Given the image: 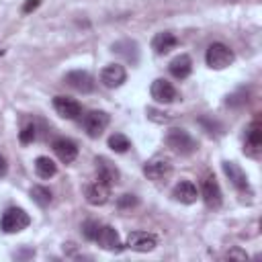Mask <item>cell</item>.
<instances>
[{
    "label": "cell",
    "mask_w": 262,
    "mask_h": 262,
    "mask_svg": "<svg viewBox=\"0 0 262 262\" xmlns=\"http://www.w3.org/2000/svg\"><path fill=\"white\" fill-rule=\"evenodd\" d=\"M166 146L180 156H190L197 152V142L193 139V135L178 127H174L166 133Z\"/></svg>",
    "instance_id": "obj_1"
},
{
    "label": "cell",
    "mask_w": 262,
    "mask_h": 262,
    "mask_svg": "<svg viewBox=\"0 0 262 262\" xmlns=\"http://www.w3.org/2000/svg\"><path fill=\"white\" fill-rule=\"evenodd\" d=\"M205 62L211 70H223L234 64V51L225 45V43H213L209 45L207 54H205Z\"/></svg>",
    "instance_id": "obj_2"
},
{
    "label": "cell",
    "mask_w": 262,
    "mask_h": 262,
    "mask_svg": "<svg viewBox=\"0 0 262 262\" xmlns=\"http://www.w3.org/2000/svg\"><path fill=\"white\" fill-rule=\"evenodd\" d=\"M29 223H31V217L23 211V209L10 207L4 211L2 219H0V228H2L6 234H16V232H23Z\"/></svg>",
    "instance_id": "obj_3"
},
{
    "label": "cell",
    "mask_w": 262,
    "mask_h": 262,
    "mask_svg": "<svg viewBox=\"0 0 262 262\" xmlns=\"http://www.w3.org/2000/svg\"><path fill=\"white\" fill-rule=\"evenodd\" d=\"M109 121H111L109 113H104V111H88L84 115V119H82V127L90 137H98V135H102L104 129L109 127Z\"/></svg>",
    "instance_id": "obj_4"
},
{
    "label": "cell",
    "mask_w": 262,
    "mask_h": 262,
    "mask_svg": "<svg viewBox=\"0 0 262 262\" xmlns=\"http://www.w3.org/2000/svg\"><path fill=\"white\" fill-rule=\"evenodd\" d=\"M150 92H152V98H154L156 102H160V104H170V102H174V100L178 98V92H176V88L172 86V82H168V80H164V78L154 80Z\"/></svg>",
    "instance_id": "obj_5"
},
{
    "label": "cell",
    "mask_w": 262,
    "mask_h": 262,
    "mask_svg": "<svg viewBox=\"0 0 262 262\" xmlns=\"http://www.w3.org/2000/svg\"><path fill=\"white\" fill-rule=\"evenodd\" d=\"M158 246V240H156L154 234H148V232H131L127 236V248L133 250V252H152Z\"/></svg>",
    "instance_id": "obj_6"
},
{
    "label": "cell",
    "mask_w": 262,
    "mask_h": 262,
    "mask_svg": "<svg viewBox=\"0 0 262 262\" xmlns=\"http://www.w3.org/2000/svg\"><path fill=\"white\" fill-rule=\"evenodd\" d=\"M125 80H127V72L121 64H109V66H104L100 72V82H102V86H107V88H119Z\"/></svg>",
    "instance_id": "obj_7"
},
{
    "label": "cell",
    "mask_w": 262,
    "mask_h": 262,
    "mask_svg": "<svg viewBox=\"0 0 262 262\" xmlns=\"http://www.w3.org/2000/svg\"><path fill=\"white\" fill-rule=\"evenodd\" d=\"M66 82L72 86L74 90L82 92V94H88L94 90V78L86 72V70H74V72H68L66 74Z\"/></svg>",
    "instance_id": "obj_8"
},
{
    "label": "cell",
    "mask_w": 262,
    "mask_h": 262,
    "mask_svg": "<svg viewBox=\"0 0 262 262\" xmlns=\"http://www.w3.org/2000/svg\"><path fill=\"white\" fill-rule=\"evenodd\" d=\"M94 242L98 244V246L102 250H107V252H119L121 248H123V244H121V238L117 234L115 228H111V225H102V228L98 230Z\"/></svg>",
    "instance_id": "obj_9"
},
{
    "label": "cell",
    "mask_w": 262,
    "mask_h": 262,
    "mask_svg": "<svg viewBox=\"0 0 262 262\" xmlns=\"http://www.w3.org/2000/svg\"><path fill=\"white\" fill-rule=\"evenodd\" d=\"M144 174L154 180V182H160V180H166L170 174H172V164L164 158H154L150 160L146 166H144Z\"/></svg>",
    "instance_id": "obj_10"
},
{
    "label": "cell",
    "mask_w": 262,
    "mask_h": 262,
    "mask_svg": "<svg viewBox=\"0 0 262 262\" xmlns=\"http://www.w3.org/2000/svg\"><path fill=\"white\" fill-rule=\"evenodd\" d=\"M86 201H88L90 205L98 207V205H104V203H109L111 199V186L107 182H102V180H96L92 184L86 186Z\"/></svg>",
    "instance_id": "obj_11"
},
{
    "label": "cell",
    "mask_w": 262,
    "mask_h": 262,
    "mask_svg": "<svg viewBox=\"0 0 262 262\" xmlns=\"http://www.w3.org/2000/svg\"><path fill=\"white\" fill-rule=\"evenodd\" d=\"M54 109L64 119H78L82 115L80 102L74 100V98H70V96H56L54 98Z\"/></svg>",
    "instance_id": "obj_12"
},
{
    "label": "cell",
    "mask_w": 262,
    "mask_h": 262,
    "mask_svg": "<svg viewBox=\"0 0 262 262\" xmlns=\"http://www.w3.org/2000/svg\"><path fill=\"white\" fill-rule=\"evenodd\" d=\"M51 148H54L56 156L64 164H70V162H74L78 158V146L72 142V139H68V137L56 139V142L51 144Z\"/></svg>",
    "instance_id": "obj_13"
},
{
    "label": "cell",
    "mask_w": 262,
    "mask_h": 262,
    "mask_svg": "<svg viewBox=\"0 0 262 262\" xmlns=\"http://www.w3.org/2000/svg\"><path fill=\"white\" fill-rule=\"evenodd\" d=\"M203 201L207 203V207H211V209H217L223 201V195H221V188L217 184L215 178H205L203 180Z\"/></svg>",
    "instance_id": "obj_14"
},
{
    "label": "cell",
    "mask_w": 262,
    "mask_h": 262,
    "mask_svg": "<svg viewBox=\"0 0 262 262\" xmlns=\"http://www.w3.org/2000/svg\"><path fill=\"white\" fill-rule=\"evenodd\" d=\"M172 197L176 199L178 203H184V205H190V203H195L197 197H199V190L197 186L190 182V180H180L176 186L172 188Z\"/></svg>",
    "instance_id": "obj_15"
},
{
    "label": "cell",
    "mask_w": 262,
    "mask_h": 262,
    "mask_svg": "<svg viewBox=\"0 0 262 262\" xmlns=\"http://www.w3.org/2000/svg\"><path fill=\"white\" fill-rule=\"evenodd\" d=\"M168 70H170V74L176 80H184V78L190 76V72H193V60H190L186 54H180V56H176L170 62Z\"/></svg>",
    "instance_id": "obj_16"
},
{
    "label": "cell",
    "mask_w": 262,
    "mask_h": 262,
    "mask_svg": "<svg viewBox=\"0 0 262 262\" xmlns=\"http://www.w3.org/2000/svg\"><path fill=\"white\" fill-rule=\"evenodd\" d=\"M223 172H225V176L230 178V182L238 188V190H246L248 188V176H246V172H244L236 162H223Z\"/></svg>",
    "instance_id": "obj_17"
},
{
    "label": "cell",
    "mask_w": 262,
    "mask_h": 262,
    "mask_svg": "<svg viewBox=\"0 0 262 262\" xmlns=\"http://www.w3.org/2000/svg\"><path fill=\"white\" fill-rule=\"evenodd\" d=\"M96 172H98V180L107 182L109 186H113V184L119 182V170L107 158H96Z\"/></svg>",
    "instance_id": "obj_18"
},
{
    "label": "cell",
    "mask_w": 262,
    "mask_h": 262,
    "mask_svg": "<svg viewBox=\"0 0 262 262\" xmlns=\"http://www.w3.org/2000/svg\"><path fill=\"white\" fill-rule=\"evenodd\" d=\"M176 43H178L176 35L170 33V31L156 33V37L152 39V47H154V51H156V54H160V56H164V54H168V51H172L174 47H176Z\"/></svg>",
    "instance_id": "obj_19"
},
{
    "label": "cell",
    "mask_w": 262,
    "mask_h": 262,
    "mask_svg": "<svg viewBox=\"0 0 262 262\" xmlns=\"http://www.w3.org/2000/svg\"><path fill=\"white\" fill-rule=\"evenodd\" d=\"M113 51H115V54H119V56H123V58H125L127 62H131V64H137V60H139V47H137V43L131 41V39L117 41V43L113 45Z\"/></svg>",
    "instance_id": "obj_20"
},
{
    "label": "cell",
    "mask_w": 262,
    "mask_h": 262,
    "mask_svg": "<svg viewBox=\"0 0 262 262\" xmlns=\"http://www.w3.org/2000/svg\"><path fill=\"white\" fill-rule=\"evenodd\" d=\"M35 172H37L39 178H54L56 172H58V166L54 164V160L47 158V156H39L37 160H35Z\"/></svg>",
    "instance_id": "obj_21"
},
{
    "label": "cell",
    "mask_w": 262,
    "mask_h": 262,
    "mask_svg": "<svg viewBox=\"0 0 262 262\" xmlns=\"http://www.w3.org/2000/svg\"><path fill=\"white\" fill-rule=\"evenodd\" d=\"M246 144L252 150H260V146H262V123H260V121H254V123L248 127V131H246Z\"/></svg>",
    "instance_id": "obj_22"
},
{
    "label": "cell",
    "mask_w": 262,
    "mask_h": 262,
    "mask_svg": "<svg viewBox=\"0 0 262 262\" xmlns=\"http://www.w3.org/2000/svg\"><path fill=\"white\" fill-rule=\"evenodd\" d=\"M109 148L117 154H125L129 148H131V142H129V137L123 135V133H113L109 137Z\"/></svg>",
    "instance_id": "obj_23"
},
{
    "label": "cell",
    "mask_w": 262,
    "mask_h": 262,
    "mask_svg": "<svg viewBox=\"0 0 262 262\" xmlns=\"http://www.w3.org/2000/svg\"><path fill=\"white\" fill-rule=\"evenodd\" d=\"M31 197H33V201L37 203L39 207H47V205L51 203V190L37 184V186L31 188Z\"/></svg>",
    "instance_id": "obj_24"
},
{
    "label": "cell",
    "mask_w": 262,
    "mask_h": 262,
    "mask_svg": "<svg viewBox=\"0 0 262 262\" xmlns=\"http://www.w3.org/2000/svg\"><path fill=\"white\" fill-rule=\"evenodd\" d=\"M137 203H139V201H137L135 195H121V197L117 199V207H119V209H133Z\"/></svg>",
    "instance_id": "obj_25"
},
{
    "label": "cell",
    "mask_w": 262,
    "mask_h": 262,
    "mask_svg": "<svg viewBox=\"0 0 262 262\" xmlns=\"http://www.w3.org/2000/svg\"><path fill=\"white\" fill-rule=\"evenodd\" d=\"M82 230H84V236H86V238H88V240H94L96 234H98V230H100V225H98L96 221H86Z\"/></svg>",
    "instance_id": "obj_26"
},
{
    "label": "cell",
    "mask_w": 262,
    "mask_h": 262,
    "mask_svg": "<svg viewBox=\"0 0 262 262\" xmlns=\"http://www.w3.org/2000/svg\"><path fill=\"white\" fill-rule=\"evenodd\" d=\"M19 139H21V144H31L33 139H35V127L33 125L23 127V131L19 133Z\"/></svg>",
    "instance_id": "obj_27"
},
{
    "label": "cell",
    "mask_w": 262,
    "mask_h": 262,
    "mask_svg": "<svg viewBox=\"0 0 262 262\" xmlns=\"http://www.w3.org/2000/svg\"><path fill=\"white\" fill-rule=\"evenodd\" d=\"M41 6V0H25V4H23V12L25 14H31L33 10H37Z\"/></svg>",
    "instance_id": "obj_28"
},
{
    "label": "cell",
    "mask_w": 262,
    "mask_h": 262,
    "mask_svg": "<svg viewBox=\"0 0 262 262\" xmlns=\"http://www.w3.org/2000/svg\"><path fill=\"white\" fill-rule=\"evenodd\" d=\"M6 170H8L6 158H4V156H0V176H4V174H6Z\"/></svg>",
    "instance_id": "obj_29"
},
{
    "label": "cell",
    "mask_w": 262,
    "mask_h": 262,
    "mask_svg": "<svg viewBox=\"0 0 262 262\" xmlns=\"http://www.w3.org/2000/svg\"><path fill=\"white\" fill-rule=\"evenodd\" d=\"M228 258H240V260H244V258H246V254L240 252V250H232V252H228Z\"/></svg>",
    "instance_id": "obj_30"
},
{
    "label": "cell",
    "mask_w": 262,
    "mask_h": 262,
    "mask_svg": "<svg viewBox=\"0 0 262 262\" xmlns=\"http://www.w3.org/2000/svg\"><path fill=\"white\" fill-rule=\"evenodd\" d=\"M0 56H2V51H0Z\"/></svg>",
    "instance_id": "obj_31"
}]
</instances>
